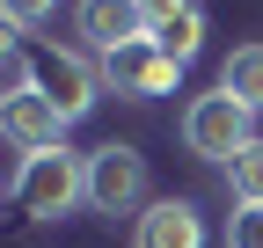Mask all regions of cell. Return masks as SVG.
Returning a JSON list of instances; mask_svg holds the SVG:
<instances>
[{
    "instance_id": "6da1fadb",
    "label": "cell",
    "mask_w": 263,
    "mask_h": 248,
    "mask_svg": "<svg viewBox=\"0 0 263 248\" xmlns=\"http://www.w3.org/2000/svg\"><path fill=\"white\" fill-rule=\"evenodd\" d=\"M0 51H8V88H37V95H51V110L66 124H81L95 110V95H103V66H88L81 51H37V58H22L15 37H0Z\"/></svg>"
},
{
    "instance_id": "7a4b0ae2",
    "label": "cell",
    "mask_w": 263,
    "mask_h": 248,
    "mask_svg": "<svg viewBox=\"0 0 263 248\" xmlns=\"http://www.w3.org/2000/svg\"><path fill=\"white\" fill-rule=\"evenodd\" d=\"M15 212H29V219H59V212L88 204V161L73 146H44V153H22V168L8 182Z\"/></svg>"
},
{
    "instance_id": "3957f363",
    "label": "cell",
    "mask_w": 263,
    "mask_h": 248,
    "mask_svg": "<svg viewBox=\"0 0 263 248\" xmlns=\"http://www.w3.org/2000/svg\"><path fill=\"white\" fill-rule=\"evenodd\" d=\"M146 190H154V175H146V153L139 146H95L88 153V212H103V219H139L146 212Z\"/></svg>"
},
{
    "instance_id": "277c9868",
    "label": "cell",
    "mask_w": 263,
    "mask_h": 248,
    "mask_svg": "<svg viewBox=\"0 0 263 248\" xmlns=\"http://www.w3.org/2000/svg\"><path fill=\"white\" fill-rule=\"evenodd\" d=\"M183 146L197 153V161H234L241 146H256V110H241L227 88H212V95H197L183 110Z\"/></svg>"
},
{
    "instance_id": "5b68a950",
    "label": "cell",
    "mask_w": 263,
    "mask_h": 248,
    "mask_svg": "<svg viewBox=\"0 0 263 248\" xmlns=\"http://www.w3.org/2000/svg\"><path fill=\"white\" fill-rule=\"evenodd\" d=\"M176 80H183V66H176L154 37H139V44H124V51L103 58V88L124 95V102H154V95H168Z\"/></svg>"
},
{
    "instance_id": "8992f818",
    "label": "cell",
    "mask_w": 263,
    "mask_h": 248,
    "mask_svg": "<svg viewBox=\"0 0 263 248\" xmlns=\"http://www.w3.org/2000/svg\"><path fill=\"white\" fill-rule=\"evenodd\" d=\"M73 29L110 58V51L146 37V0H73Z\"/></svg>"
},
{
    "instance_id": "52a82bcc",
    "label": "cell",
    "mask_w": 263,
    "mask_h": 248,
    "mask_svg": "<svg viewBox=\"0 0 263 248\" xmlns=\"http://www.w3.org/2000/svg\"><path fill=\"white\" fill-rule=\"evenodd\" d=\"M0 132H8L22 153H44V146H66V117L51 110V95H37V88H8L0 95Z\"/></svg>"
},
{
    "instance_id": "ba28073f",
    "label": "cell",
    "mask_w": 263,
    "mask_h": 248,
    "mask_svg": "<svg viewBox=\"0 0 263 248\" xmlns=\"http://www.w3.org/2000/svg\"><path fill=\"white\" fill-rule=\"evenodd\" d=\"M146 37L176 58V66H190L197 44H205V8L197 0H146Z\"/></svg>"
},
{
    "instance_id": "9c48e42d",
    "label": "cell",
    "mask_w": 263,
    "mask_h": 248,
    "mask_svg": "<svg viewBox=\"0 0 263 248\" xmlns=\"http://www.w3.org/2000/svg\"><path fill=\"white\" fill-rule=\"evenodd\" d=\"M139 248H205V212L190 197H154L139 212Z\"/></svg>"
},
{
    "instance_id": "30bf717a",
    "label": "cell",
    "mask_w": 263,
    "mask_h": 248,
    "mask_svg": "<svg viewBox=\"0 0 263 248\" xmlns=\"http://www.w3.org/2000/svg\"><path fill=\"white\" fill-rule=\"evenodd\" d=\"M219 88H227L241 110H256V117H263V44H234V51H227Z\"/></svg>"
},
{
    "instance_id": "8fae6325",
    "label": "cell",
    "mask_w": 263,
    "mask_h": 248,
    "mask_svg": "<svg viewBox=\"0 0 263 248\" xmlns=\"http://www.w3.org/2000/svg\"><path fill=\"white\" fill-rule=\"evenodd\" d=\"M227 190H234V204H263V139L227 161Z\"/></svg>"
},
{
    "instance_id": "7c38bea8",
    "label": "cell",
    "mask_w": 263,
    "mask_h": 248,
    "mask_svg": "<svg viewBox=\"0 0 263 248\" xmlns=\"http://www.w3.org/2000/svg\"><path fill=\"white\" fill-rule=\"evenodd\" d=\"M0 15H8L15 37H29V29H44V22L59 15V0H0Z\"/></svg>"
},
{
    "instance_id": "4fadbf2b",
    "label": "cell",
    "mask_w": 263,
    "mask_h": 248,
    "mask_svg": "<svg viewBox=\"0 0 263 248\" xmlns=\"http://www.w3.org/2000/svg\"><path fill=\"white\" fill-rule=\"evenodd\" d=\"M227 248H263V204H234L227 212Z\"/></svg>"
}]
</instances>
